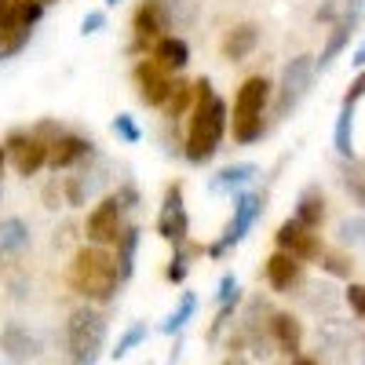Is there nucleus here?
<instances>
[{"mask_svg": "<svg viewBox=\"0 0 365 365\" xmlns=\"http://www.w3.org/2000/svg\"><path fill=\"white\" fill-rule=\"evenodd\" d=\"M354 29L358 26H351V22H344V19H336L332 22V29H329V41H325V48H322V55L314 58V66H318V73H325L336 58L344 55V48L351 44V37H354Z\"/></svg>", "mask_w": 365, "mask_h": 365, "instance_id": "aec40b11", "label": "nucleus"}, {"mask_svg": "<svg viewBox=\"0 0 365 365\" xmlns=\"http://www.w3.org/2000/svg\"><path fill=\"white\" fill-rule=\"evenodd\" d=\"M274 241H278V249H282V252L296 256L299 263H311V259H318V256H322L318 230L303 227L299 220H285V223L278 227V234H274Z\"/></svg>", "mask_w": 365, "mask_h": 365, "instance_id": "ddd939ff", "label": "nucleus"}, {"mask_svg": "<svg viewBox=\"0 0 365 365\" xmlns=\"http://www.w3.org/2000/svg\"><path fill=\"white\" fill-rule=\"evenodd\" d=\"M223 365H249V361H245V358H241V354H230V358H227Z\"/></svg>", "mask_w": 365, "mask_h": 365, "instance_id": "79ce46f5", "label": "nucleus"}, {"mask_svg": "<svg viewBox=\"0 0 365 365\" xmlns=\"http://www.w3.org/2000/svg\"><path fill=\"white\" fill-rule=\"evenodd\" d=\"M0 347H4L15 361H26V358H34V354H37V340H34V332L22 329L19 322L4 325V332H0Z\"/></svg>", "mask_w": 365, "mask_h": 365, "instance_id": "4be33fe9", "label": "nucleus"}, {"mask_svg": "<svg viewBox=\"0 0 365 365\" xmlns=\"http://www.w3.org/2000/svg\"><path fill=\"white\" fill-rule=\"evenodd\" d=\"M227 120H230V110L227 103L212 91V81L208 77H197L194 81V110H190V132H187V161L190 165H205L216 158V150L227 135Z\"/></svg>", "mask_w": 365, "mask_h": 365, "instance_id": "f257e3e1", "label": "nucleus"}, {"mask_svg": "<svg viewBox=\"0 0 365 365\" xmlns=\"http://www.w3.org/2000/svg\"><path fill=\"white\" fill-rule=\"evenodd\" d=\"M351 63H354V66H365V41H361V44H358V51L351 55Z\"/></svg>", "mask_w": 365, "mask_h": 365, "instance_id": "58836bf2", "label": "nucleus"}, {"mask_svg": "<svg viewBox=\"0 0 365 365\" xmlns=\"http://www.w3.org/2000/svg\"><path fill=\"white\" fill-rule=\"evenodd\" d=\"M158 237L172 241V245H187L190 216H187V205H182V182H168L165 187V201L158 212Z\"/></svg>", "mask_w": 365, "mask_h": 365, "instance_id": "1a4fd4ad", "label": "nucleus"}, {"mask_svg": "<svg viewBox=\"0 0 365 365\" xmlns=\"http://www.w3.org/2000/svg\"><path fill=\"white\" fill-rule=\"evenodd\" d=\"M132 77H135V96H139L143 106H165L168 91H172V81H175L172 73H165L154 58H139Z\"/></svg>", "mask_w": 365, "mask_h": 365, "instance_id": "f8f14e48", "label": "nucleus"}, {"mask_svg": "<svg viewBox=\"0 0 365 365\" xmlns=\"http://www.w3.org/2000/svg\"><path fill=\"white\" fill-rule=\"evenodd\" d=\"M318 259H322V267L332 274V278H351V267H354V263H351L344 252H329V249H322Z\"/></svg>", "mask_w": 365, "mask_h": 365, "instance_id": "2f4dec72", "label": "nucleus"}, {"mask_svg": "<svg viewBox=\"0 0 365 365\" xmlns=\"http://www.w3.org/2000/svg\"><path fill=\"white\" fill-rule=\"evenodd\" d=\"M110 128H113V135H117L120 143H128V146H135V143L143 139V132H139V125L132 120V113H117Z\"/></svg>", "mask_w": 365, "mask_h": 365, "instance_id": "7c9ffc66", "label": "nucleus"}, {"mask_svg": "<svg viewBox=\"0 0 365 365\" xmlns=\"http://www.w3.org/2000/svg\"><path fill=\"white\" fill-rule=\"evenodd\" d=\"M314 77H318L314 55H296V58H289L285 70H282V81H278V106H274V113L289 117V113L303 103V96L311 91Z\"/></svg>", "mask_w": 365, "mask_h": 365, "instance_id": "423d86ee", "label": "nucleus"}, {"mask_svg": "<svg viewBox=\"0 0 365 365\" xmlns=\"http://www.w3.org/2000/svg\"><path fill=\"white\" fill-rule=\"evenodd\" d=\"M256 48H259V26H256V22H241V26L227 29V37H223V44H220V51H223L227 63H245Z\"/></svg>", "mask_w": 365, "mask_h": 365, "instance_id": "a211bd4d", "label": "nucleus"}, {"mask_svg": "<svg viewBox=\"0 0 365 365\" xmlns=\"http://www.w3.org/2000/svg\"><path fill=\"white\" fill-rule=\"evenodd\" d=\"M197 314V296L194 292H182L179 296V307L161 322V332H165V336H175V332H182V329H187V322Z\"/></svg>", "mask_w": 365, "mask_h": 365, "instance_id": "bb28decb", "label": "nucleus"}, {"mask_svg": "<svg viewBox=\"0 0 365 365\" xmlns=\"http://www.w3.org/2000/svg\"><path fill=\"white\" fill-rule=\"evenodd\" d=\"M125 205H120V197L117 194H106L96 208L88 212V220H84V234H88V241L91 245H103V249H110L113 241L120 237V230H125L128 223H125Z\"/></svg>", "mask_w": 365, "mask_h": 365, "instance_id": "6e6552de", "label": "nucleus"}, {"mask_svg": "<svg viewBox=\"0 0 365 365\" xmlns=\"http://www.w3.org/2000/svg\"><path fill=\"white\" fill-rule=\"evenodd\" d=\"M354 106L358 103H344L340 117H336V128H332V146L344 161H354Z\"/></svg>", "mask_w": 365, "mask_h": 365, "instance_id": "5701e85b", "label": "nucleus"}, {"mask_svg": "<svg viewBox=\"0 0 365 365\" xmlns=\"http://www.w3.org/2000/svg\"><path fill=\"white\" fill-rule=\"evenodd\" d=\"M29 245V227L26 220L19 216H8V220H0V256H15Z\"/></svg>", "mask_w": 365, "mask_h": 365, "instance_id": "393cba45", "label": "nucleus"}, {"mask_svg": "<svg viewBox=\"0 0 365 365\" xmlns=\"http://www.w3.org/2000/svg\"><path fill=\"white\" fill-rule=\"evenodd\" d=\"M161 110H165L168 120L187 117V113L194 110V84H190V81H182V77H175V81H172V91H168V99H165Z\"/></svg>", "mask_w": 365, "mask_h": 365, "instance_id": "a878e982", "label": "nucleus"}, {"mask_svg": "<svg viewBox=\"0 0 365 365\" xmlns=\"http://www.w3.org/2000/svg\"><path fill=\"white\" fill-rule=\"evenodd\" d=\"M256 165L252 161H237V165H227L223 172H216V175H212L208 179V190L212 194H227V197H237L241 190H245L249 187V182L256 179Z\"/></svg>", "mask_w": 365, "mask_h": 365, "instance_id": "6ab92c4d", "label": "nucleus"}, {"mask_svg": "<svg viewBox=\"0 0 365 365\" xmlns=\"http://www.w3.org/2000/svg\"><path fill=\"white\" fill-rule=\"evenodd\" d=\"M135 249H139V227H125L120 230V237L113 241V259H117V270H120V278H132V270H135Z\"/></svg>", "mask_w": 365, "mask_h": 365, "instance_id": "b1692460", "label": "nucleus"}, {"mask_svg": "<svg viewBox=\"0 0 365 365\" xmlns=\"http://www.w3.org/2000/svg\"><path fill=\"white\" fill-rule=\"evenodd\" d=\"M4 154L11 158L15 172L29 179V175H37V172L48 165V143H44V139H37L34 132L15 128V132L4 139Z\"/></svg>", "mask_w": 365, "mask_h": 365, "instance_id": "9d476101", "label": "nucleus"}, {"mask_svg": "<svg viewBox=\"0 0 365 365\" xmlns=\"http://www.w3.org/2000/svg\"><path fill=\"white\" fill-rule=\"evenodd\" d=\"M4 161H8V154H4V146H0V175H4Z\"/></svg>", "mask_w": 365, "mask_h": 365, "instance_id": "c03bdc74", "label": "nucleus"}, {"mask_svg": "<svg viewBox=\"0 0 365 365\" xmlns=\"http://www.w3.org/2000/svg\"><path fill=\"white\" fill-rule=\"evenodd\" d=\"M150 58H154V63H158L165 73L179 77L182 70L190 66V44L182 41V37H175V34H165L161 41L150 44Z\"/></svg>", "mask_w": 365, "mask_h": 365, "instance_id": "f3484780", "label": "nucleus"}, {"mask_svg": "<svg viewBox=\"0 0 365 365\" xmlns=\"http://www.w3.org/2000/svg\"><path fill=\"white\" fill-rule=\"evenodd\" d=\"M15 4H41V8H51V4H58V0H15Z\"/></svg>", "mask_w": 365, "mask_h": 365, "instance_id": "ea45409f", "label": "nucleus"}, {"mask_svg": "<svg viewBox=\"0 0 365 365\" xmlns=\"http://www.w3.org/2000/svg\"><path fill=\"white\" fill-rule=\"evenodd\" d=\"M267 329H270V344L278 347L282 354H289V358L299 354V347H303V325H299L296 314H289V311H270Z\"/></svg>", "mask_w": 365, "mask_h": 365, "instance_id": "dca6fc26", "label": "nucleus"}, {"mask_svg": "<svg viewBox=\"0 0 365 365\" xmlns=\"http://www.w3.org/2000/svg\"><path fill=\"white\" fill-rule=\"evenodd\" d=\"M344 187H347V194L365 208V175H358V172L351 175V172H347V175H344Z\"/></svg>", "mask_w": 365, "mask_h": 365, "instance_id": "f704fd0d", "label": "nucleus"}, {"mask_svg": "<svg viewBox=\"0 0 365 365\" xmlns=\"http://www.w3.org/2000/svg\"><path fill=\"white\" fill-rule=\"evenodd\" d=\"M143 340H146V322H135L132 329H125V336L117 340V347H113V358H117V361H120V358H128V354H132V351H135Z\"/></svg>", "mask_w": 365, "mask_h": 365, "instance_id": "c756f323", "label": "nucleus"}, {"mask_svg": "<svg viewBox=\"0 0 365 365\" xmlns=\"http://www.w3.org/2000/svg\"><path fill=\"white\" fill-rule=\"evenodd\" d=\"M205 249H187V245H175V256L168 259V270H165V278L172 285H182L187 282V274H190V256H197Z\"/></svg>", "mask_w": 365, "mask_h": 365, "instance_id": "cd10ccee", "label": "nucleus"}, {"mask_svg": "<svg viewBox=\"0 0 365 365\" xmlns=\"http://www.w3.org/2000/svg\"><path fill=\"white\" fill-rule=\"evenodd\" d=\"M117 197H120V205H125V208H135V205H139V190L132 187V182H125V187H117Z\"/></svg>", "mask_w": 365, "mask_h": 365, "instance_id": "4c0bfd02", "label": "nucleus"}, {"mask_svg": "<svg viewBox=\"0 0 365 365\" xmlns=\"http://www.w3.org/2000/svg\"><path fill=\"white\" fill-rule=\"evenodd\" d=\"M172 29V11L168 0H143L132 15V34H135V51H143L146 44L161 41Z\"/></svg>", "mask_w": 365, "mask_h": 365, "instance_id": "9b49d317", "label": "nucleus"}, {"mask_svg": "<svg viewBox=\"0 0 365 365\" xmlns=\"http://www.w3.org/2000/svg\"><path fill=\"white\" fill-rule=\"evenodd\" d=\"M103 26H106V11H88V15L81 19V34L91 37V34H99Z\"/></svg>", "mask_w": 365, "mask_h": 365, "instance_id": "c9c22d12", "label": "nucleus"}, {"mask_svg": "<svg viewBox=\"0 0 365 365\" xmlns=\"http://www.w3.org/2000/svg\"><path fill=\"white\" fill-rule=\"evenodd\" d=\"M340 241L351 249H365V216H347L340 227H336Z\"/></svg>", "mask_w": 365, "mask_h": 365, "instance_id": "c85d7f7f", "label": "nucleus"}, {"mask_svg": "<svg viewBox=\"0 0 365 365\" xmlns=\"http://www.w3.org/2000/svg\"><path fill=\"white\" fill-rule=\"evenodd\" d=\"M237 299H241V282L234 278V274H223V278H220V292H216V303H220V307H237Z\"/></svg>", "mask_w": 365, "mask_h": 365, "instance_id": "473e14b6", "label": "nucleus"}, {"mask_svg": "<svg viewBox=\"0 0 365 365\" xmlns=\"http://www.w3.org/2000/svg\"><path fill=\"white\" fill-rule=\"evenodd\" d=\"M344 299H347V307L354 311V318H361V322H365V285H347Z\"/></svg>", "mask_w": 365, "mask_h": 365, "instance_id": "72a5a7b5", "label": "nucleus"}, {"mask_svg": "<svg viewBox=\"0 0 365 365\" xmlns=\"http://www.w3.org/2000/svg\"><path fill=\"white\" fill-rule=\"evenodd\" d=\"M263 278L270 285V292H296L303 285V263L289 252H270L263 263Z\"/></svg>", "mask_w": 365, "mask_h": 365, "instance_id": "2eb2a0df", "label": "nucleus"}, {"mask_svg": "<svg viewBox=\"0 0 365 365\" xmlns=\"http://www.w3.org/2000/svg\"><path fill=\"white\" fill-rule=\"evenodd\" d=\"M270 96H274V84L263 77V73H252L241 81L237 96H234V143L249 146L256 139H263V113L270 106Z\"/></svg>", "mask_w": 365, "mask_h": 365, "instance_id": "7ed1b4c3", "label": "nucleus"}, {"mask_svg": "<svg viewBox=\"0 0 365 365\" xmlns=\"http://www.w3.org/2000/svg\"><path fill=\"white\" fill-rule=\"evenodd\" d=\"M292 365H318V361H314V358H299V354H296V361H292Z\"/></svg>", "mask_w": 365, "mask_h": 365, "instance_id": "37998d69", "label": "nucleus"}, {"mask_svg": "<svg viewBox=\"0 0 365 365\" xmlns=\"http://www.w3.org/2000/svg\"><path fill=\"white\" fill-rule=\"evenodd\" d=\"M292 220H299L311 230H322V223H325V194H322V187H307L296 197V216Z\"/></svg>", "mask_w": 365, "mask_h": 365, "instance_id": "412c9836", "label": "nucleus"}, {"mask_svg": "<svg viewBox=\"0 0 365 365\" xmlns=\"http://www.w3.org/2000/svg\"><path fill=\"white\" fill-rule=\"evenodd\" d=\"M120 4V0H106V8H117Z\"/></svg>", "mask_w": 365, "mask_h": 365, "instance_id": "a18cd8bd", "label": "nucleus"}, {"mask_svg": "<svg viewBox=\"0 0 365 365\" xmlns=\"http://www.w3.org/2000/svg\"><path fill=\"white\" fill-rule=\"evenodd\" d=\"M106 314L96 303H84L77 307L66 322V354L73 365H96L103 347H106Z\"/></svg>", "mask_w": 365, "mask_h": 365, "instance_id": "20e7f679", "label": "nucleus"}, {"mask_svg": "<svg viewBox=\"0 0 365 365\" xmlns=\"http://www.w3.org/2000/svg\"><path fill=\"white\" fill-rule=\"evenodd\" d=\"M91 154H96V143H91V139L73 135V132H63V135L48 146V168L70 172V168H77L81 161H88Z\"/></svg>", "mask_w": 365, "mask_h": 365, "instance_id": "4468645a", "label": "nucleus"}, {"mask_svg": "<svg viewBox=\"0 0 365 365\" xmlns=\"http://www.w3.org/2000/svg\"><path fill=\"white\" fill-rule=\"evenodd\" d=\"M365 96V66H361V73L354 77V84L347 88V96H344V103H358Z\"/></svg>", "mask_w": 365, "mask_h": 365, "instance_id": "e433bc0d", "label": "nucleus"}, {"mask_svg": "<svg viewBox=\"0 0 365 365\" xmlns=\"http://www.w3.org/2000/svg\"><path fill=\"white\" fill-rule=\"evenodd\" d=\"M259 216H263V194H256V190H241V194L234 197V216H230L223 237L208 245V256H212V259H220L227 249L241 245V241H245V234L259 223Z\"/></svg>", "mask_w": 365, "mask_h": 365, "instance_id": "39448f33", "label": "nucleus"}, {"mask_svg": "<svg viewBox=\"0 0 365 365\" xmlns=\"http://www.w3.org/2000/svg\"><path fill=\"white\" fill-rule=\"evenodd\" d=\"M41 15H44L41 4H15V0H11L8 19L0 22V63H4V58H15L29 44L34 26L41 22Z\"/></svg>", "mask_w": 365, "mask_h": 365, "instance_id": "0eeeda50", "label": "nucleus"}, {"mask_svg": "<svg viewBox=\"0 0 365 365\" xmlns=\"http://www.w3.org/2000/svg\"><path fill=\"white\" fill-rule=\"evenodd\" d=\"M8 11H11V0H0V22L8 19Z\"/></svg>", "mask_w": 365, "mask_h": 365, "instance_id": "a19ab883", "label": "nucleus"}, {"mask_svg": "<svg viewBox=\"0 0 365 365\" xmlns=\"http://www.w3.org/2000/svg\"><path fill=\"white\" fill-rule=\"evenodd\" d=\"M120 270H117V259L110 249L103 245H84L73 252V263H70V289L88 299V303H110L120 289Z\"/></svg>", "mask_w": 365, "mask_h": 365, "instance_id": "f03ea898", "label": "nucleus"}]
</instances>
